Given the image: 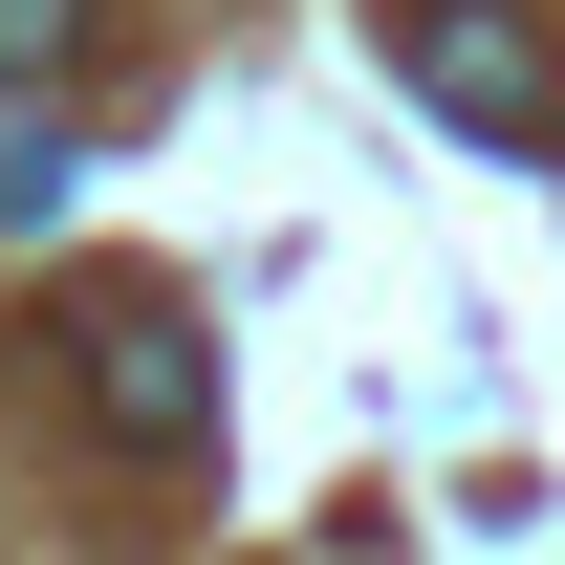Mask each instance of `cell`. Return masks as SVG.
<instances>
[{
    "mask_svg": "<svg viewBox=\"0 0 565 565\" xmlns=\"http://www.w3.org/2000/svg\"><path fill=\"white\" fill-rule=\"evenodd\" d=\"M392 66H414V109H457L479 152H565V66L522 0H392Z\"/></svg>",
    "mask_w": 565,
    "mask_h": 565,
    "instance_id": "6da1fadb",
    "label": "cell"
},
{
    "mask_svg": "<svg viewBox=\"0 0 565 565\" xmlns=\"http://www.w3.org/2000/svg\"><path fill=\"white\" fill-rule=\"evenodd\" d=\"M66 370H87V414L131 435V457H217V349L174 327V305H87Z\"/></svg>",
    "mask_w": 565,
    "mask_h": 565,
    "instance_id": "7a4b0ae2",
    "label": "cell"
},
{
    "mask_svg": "<svg viewBox=\"0 0 565 565\" xmlns=\"http://www.w3.org/2000/svg\"><path fill=\"white\" fill-rule=\"evenodd\" d=\"M87 66V0H0V87H66Z\"/></svg>",
    "mask_w": 565,
    "mask_h": 565,
    "instance_id": "3957f363",
    "label": "cell"
},
{
    "mask_svg": "<svg viewBox=\"0 0 565 565\" xmlns=\"http://www.w3.org/2000/svg\"><path fill=\"white\" fill-rule=\"evenodd\" d=\"M66 217V131H0V239H44Z\"/></svg>",
    "mask_w": 565,
    "mask_h": 565,
    "instance_id": "277c9868",
    "label": "cell"
}]
</instances>
